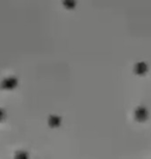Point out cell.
Instances as JSON below:
<instances>
[{
	"mask_svg": "<svg viewBox=\"0 0 151 159\" xmlns=\"http://www.w3.org/2000/svg\"><path fill=\"white\" fill-rule=\"evenodd\" d=\"M19 84V81L16 77H7L3 79L0 83V88L5 91H13Z\"/></svg>",
	"mask_w": 151,
	"mask_h": 159,
	"instance_id": "cell-1",
	"label": "cell"
},
{
	"mask_svg": "<svg viewBox=\"0 0 151 159\" xmlns=\"http://www.w3.org/2000/svg\"><path fill=\"white\" fill-rule=\"evenodd\" d=\"M135 118L138 122H145L148 119V110L144 106H140L136 109Z\"/></svg>",
	"mask_w": 151,
	"mask_h": 159,
	"instance_id": "cell-2",
	"label": "cell"
},
{
	"mask_svg": "<svg viewBox=\"0 0 151 159\" xmlns=\"http://www.w3.org/2000/svg\"><path fill=\"white\" fill-rule=\"evenodd\" d=\"M49 126L52 128H57L59 126L61 125V118L59 116H56V115H53V116H50L49 118Z\"/></svg>",
	"mask_w": 151,
	"mask_h": 159,
	"instance_id": "cell-3",
	"label": "cell"
},
{
	"mask_svg": "<svg viewBox=\"0 0 151 159\" xmlns=\"http://www.w3.org/2000/svg\"><path fill=\"white\" fill-rule=\"evenodd\" d=\"M147 70H148V68L145 62H139L135 67V71L138 75H144L147 72Z\"/></svg>",
	"mask_w": 151,
	"mask_h": 159,
	"instance_id": "cell-4",
	"label": "cell"
},
{
	"mask_svg": "<svg viewBox=\"0 0 151 159\" xmlns=\"http://www.w3.org/2000/svg\"><path fill=\"white\" fill-rule=\"evenodd\" d=\"M62 3L67 10H73L77 4V0H62Z\"/></svg>",
	"mask_w": 151,
	"mask_h": 159,
	"instance_id": "cell-5",
	"label": "cell"
},
{
	"mask_svg": "<svg viewBox=\"0 0 151 159\" xmlns=\"http://www.w3.org/2000/svg\"><path fill=\"white\" fill-rule=\"evenodd\" d=\"M6 119V113H5L4 109L0 108V122H3Z\"/></svg>",
	"mask_w": 151,
	"mask_h": 159,
	"instance_id": "cell-6",
	"label": "cell"
}]
</instances>
